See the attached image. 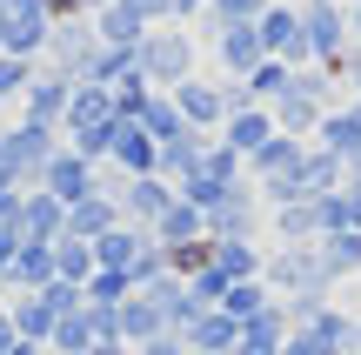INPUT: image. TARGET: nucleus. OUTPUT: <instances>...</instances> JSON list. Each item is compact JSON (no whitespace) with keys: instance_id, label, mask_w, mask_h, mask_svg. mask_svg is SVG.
I'll list each match as a JSON object with an SVG mask.
<instances>
[{"instance_id":"1","label":"nucleus","mask_w":361,"mask_h":355,"mask_svg":"<svg viewBox=\"0 0 361 355\" xmlns=\"http://www.w3.org/2000/svg\"><path fill=\"white\" fill-rule=\"evenodd\" d=\"M194 54H201L194 27L161 20V27H147V34H141V47H134V67H141V80H147V88L174 94L180 80H194Z\"/></svg>"},{"instance_id":"2","label":"nucleus","mask_w":361,"mask_h":355,"mask_svg":"<svg viewBox=\"0 0 361 355\" xmlns=\"http://www.w3.org/2000/svg\"><path fill=\"white\" fill-rule=\"evenodd\" d=\"M261 282H268L274 302H328V295H335V282H328L314 241H281V248L261 262Z\"/></svg>"},{"instance_id":"3","label":"nucleus","mask_w":361,"mask_h":355,"mask_svg":"<svg viewBox=\"0 0 361 355\" xmlns=\"http://www.w3.org/2000/svg\"><path fill=\"white\" fill-rule=\"evenodd\" d=\"M121 107H114V88H94V80H80L74 101H67V121H61V141L74 148V155L87 161H107V134H114Z\"/></svg>"},{"instance_id":"4","label":"nucleus","mask_w":361,"mask_h":355,"mask_svg":"<svg viewBox=\"0 0 361 355\" xmlns=\"http://www.w3.org/2000/svg\"><path fill=\"white\" fill-rule=\"evenodd\" d=\"M61 148H67L61 128H34V121H20V114L0 128V161H7L13 188H40V174H47V161L61 155Z\"/></svg>"},{"instance_id":"5","label":"nucleus","mask_w":361,"mask_h":355,"mask_svg":"<svg viewBox=\"0 0 361 355\" xmlns=\"http://www.w3.org/2000/svg\"><path fill=\"white\" fill-rule=\"evenodd\" d=\"M234 181H247V161L234 155V148L207 141V148H201V161H194V168L180 174V181H174V195H180V201H194V208L207 215V208H214V201L228 195Z\"/></svg>"},{"instance_id":"6","label":"nucleus","mask_w":361,"mask_h":355,"mask_svg":"<svg viewBox=\"0 0 361 355\" xmlns=\"http://www.w3.org/2000/svg\"><path fill=\"white\" fill-rule=\"evenodd\" d=\"M194 27H201V40L214 47V67H221L228 80H247L261 61H268V47H261L255 20H228V27H221V20H207V13H201Z\"/></svg>"},{"instance_id":"7","label":"nucleus","mask_w":361,"mask_h":355,"mask_svg":"<svg viewBox=\"0 0 361 355\" xmlns=\"http://www.w3.org/2000/svg\"><path fill=\"white\" fill-rule=\"evenodd\" d=\"M54 34L47 0H0V54H20V61H40Z\"/></svg>"},{"instance_id":"8","label":"nucleus","mask_w":361,"mask_h":355,"mask_svg":"<svg viewBox=\"0 0 361 355\" xmlns=\"http://www.w3.org/2000/svg\"><path fill=\"white\" fill-rule=\"evenodd\" d=\"M94 54H101V34H94V20H54L40 67H47V74H67V80L80 88V80H87V67H94Z\"/></svg>"},{"instance_id":"9","label":"nucleus","mask_w":361,"mask_h":355,"mask_svg":"<svg viewBox=\"0 0 361 355\" xmlns=\"http://www.w3.org/2000/svg\"><path fill=\"white\" fill-rule=\"evenodd\" d=\"M261 222H268V208H261L255 181H234L228 195L207 208V235L214 241H261Z\"/></svg>"},{"instance_id":"10","label":"nucleus","mask_w":361,"mask_h":355,"mask_svg":"<svg viewBox=\"0 0 361 355\" xmlns=\"http://www.w3.org/2000/svg\"><path fill=\"white\" fill-rule=\"evenodd\" d=\"M301 40H308V61H341V54L355 47L348 34V7L341 0H301Z\"/></svg>"},{"instance_id":"11","label":"nucleus","mask_w":361,"mask_h":355,"mask_svg":"<svg viewBox=\"0 0 361 355\" xmlns=\"http://www.w3.org/2000/svg\"><path fill=\"white\" fill-rule=\"evenodd\" d=\"M261 47L288 67H308V40H301V0H268V13L255 20Z\"/></svg>"},{"instance_id":"12","label":"nucleus","mask_w":361,"mask_h":355,"mask_svg":"<svg viewBox=\"0 0 361 355\" xmlns=\"http://www.w3.org/2000/svg\"><path fill=\"white\" fill-rule=\"evenodd\" d=\"M107 168H114V174H128V181H134V174H154V168H161L154 134H147L141 121H128V114H121V121H114V134H107Z\"/></svg>"},{"instance_id":"13","label":"nucleus","mask_w":361,"mask_h":355,"mask_svg":"<svg viewBox=\"0 0 361 355\" xmlns=\"http://www.w3.org/2000/svg\"><path fill=\"white\" fill-rule=\"evenodd\" d=\"M67 101H74V80H67V74H47V67H34V88L20 94V107H13V114L34 121V128H61V121H67Z\"/></svg>"},{"instance_id":"14","label":"nucleus","mask_w":361,"mask_h":355,"mask_svg":"<svg viewBox=\"0 0 361 355\" xmlns=\"http://www.w3.org/2000/svg\"><path fill=\"white\" fill-rule=\"evenodd\" d=\"M174 107H180V121H188L194 134H221V121H228V88L194 74V80L174 88Z\"/></svg>"},{"instance_id":"15","label":"nucleus","mask_w":361,"mask_h":355,"mask_svg":"<svg viewBox=\"0 0 361 355\" xmlns=\"http://www.w3.org/2000/svg\"><path fill=\"white\" fill-rule=\"evenodd\" d=\"M94 181H101V161H87V155H74V148H61V155L47 161V174H40V188H47L54 201H87L94 195Z\"/></svg>"},{"instance_id":"16","label":"nucleus","mask_w":361,"mask_h":355,"mask_svg":"<svg viewBox=\"0 0 361 355\" xmlns=\"http://www.w3.org/2000/svg\"><path fill=\"white\" fill-rule=\"evenodd\" d=\"M168 208H174V181L168 174H134V181H121V222L154 228Z\"/></svg>"},{"instance_id":"17","label":"nucleus","mask_w":361,"mask_h":355,"mask_svg":"<svg viewBox=\"0 0 361 355\" xmlns=\"http://www.w3.org/2000/svg\"><path fill=\"white\" fill-rule=\"evenodd\" d=\"M274 114V134H295V141H314V128H322V114H328V101L322 94H308V88H295L288 80V94L268 107Z\"/></svg>"},{"instance_id":"18","label":"nucleus","mask_w":361,"mask_h":355,"mask_svg":"<svg viewBox=\"0 0 361 355\" xmlns=\"http://www.w3.org/2000/svg\"><path fill=\"white\" fill-rule=\"evenodd\" d=\"M180 342H188L194 355H228L234 342H241V322H234L228 308H194L188 329H180Z\"/></svg>"},{"instance_id":"19","label":"nucleus","mask_w":361,"mask_h":355,"mask_svg":"<svg viewBox=\"0 0 361 355\" xmlns=\"http://www.w3.org/2000/svg\"><path fill=\"white\" fill-rule=\"evenodd\" d=\"M134 295H141V302L161 315V329H168V335H180V329H188V315H194V295H188V282H180V275H154V282H141Z\"/></svg>"},{"instance_id":"20","label":"nucleus","mask_w":361,"mask_h":355,"mask_svg":"<svg viewBox=\"0 0 361 355\" xmlns=\"http://www.w3.org/2000/svg\"><path fill=\"white\" fill-rule=\"evenodd\" d=\"M214 141H221V148H234V155L247 161V155H261V148L274 141V114H268V107H234V114L221 121Z\"/></svg>"},{"instance_id":"21","label":"nucleus","mask_w":361,"mask_h":355,"mask_svg":"<svg viewBox=\"0 0 361 355\" xmlns=\"http://www.w3.org/2000/svg\"><path fill=\"white\" fill-rule=\"evenodd\" d=\"M7 315H13V329H20V342L47 349V342H54V322H61V308H54L47 289H34V295H7Z\"/></svg>"},{"instance_id":"22","label":"nucleus","mask_w":361,"mask_h":355,"mask_svg":"<svg viewBox=\"0 0 361 355\" xmlns=\"http://www.w3.org/2000/svg\"><path fill=\"white\" fill-rule=\"evenodd\" d=\"M47 282H61L54 275V241H20L13 248V268H7V295H34Z\"/></svg>"},{"instance_id":"23","label":"nucleus","mask_w":361,"mask_h":355,"mask_svg":"<svg viewBox=\"0 0 361 355\" xmlns=\"http://www.w3.org/2000/svg\"><path fill=\"white\" fill-rule=\"evenodd\" d=\"M288 329H295V322H288V308L274 302V308H261V315H247V322H241V342H234L228 355H281Z\"/></svg>"},{"instance_id":"24","label":"nucleus","mask_w":361,"mask_h":355,"mask_svg":"<svg viewBox=\"0 0 361 355\" xmlns=\"http://www.w3.org/2000/svg\"><path fill=\"white\" fill-rule=\"evenodd\" d=\"M67 235V201H54L47 188H27L20 208V241H61Z\"/></svg>"},{"instance_id":"25","label":"nucleus","mask_w":361,"mask_h":355,"mask_svg":"<svg viewBox=\"0 0 361 355\" xmlns=\"http://www.w3.org/2000/svg\"><path fill=\"white\" fill-rule=\"evenodd\" d=\"M87 20H94V34H101V47H141V34H147V20L128 0H101Z\"/></svg>"},{"instance_id":"26","label":"nucleus","mask_w":361,"mask_h":355,"mask_svg":"<svg viewBox=\"0 0 361 355\" xmlns=\"http://www.w3.org/2000/svg\"><path fill=\"white\" fill-rule=\"evenodd\" d=\"M301 155H308V141H295V134H274L261 155H247V181H281V174H301Z\"/></svg>"},{"instance_id":"27","label":"nucleus","mask_w":361,"mask_h":355,"mask_svg":"<svg viewBox=\"0 0 361 355\" xmlns=\"http://www.w3.org/2000/svg\"><path fill=\"white\" fill-rule=\"evenodd\" d=\"M107 228H121V201H114V195H101V188H94L87 201H74V208H67V235L101 241Z\"/></svg>"},{"instance_id":"28","label":"nucleus","mask_w":361,"mask_h":355,"mask_svg":"<svg viewBox=\"0 0 361 355\" xmlns=\"http://www.w3.org/2000/svg\"><path fill=\"white\" fill-rule=\"evenodd\" d=\"M328 282H361V228H341V235H322L314 241Z\"/></svg>"},{"instance_id":"29","label":"nucleus","mask_w":361,"mask_h":355,"mask_svg":"<svg viewBox=\"0 0 361 355\" xmlns=\"http://www.w3.org/2000/svg\"><path fill=\"white\" fill-rule=\"evenodd\" d=\"M274 241H322V215H314V195L288 201V208H268Z\"/></svg>"},{"instance_id":"30","label":"nucleus","mask_w":361,"mask_h":355,"mask_svg":"<svg viewBox=\"0 0 361 355\" xmlns=\"http://www.w3.org/2000/svg\"><path fill=\"white\" fill-rule=\"evenodd\" d=\"M147 235H154L161 248H180V241H201V235H207V215L194 208V201H180V195H174V208L161 215V222L147 228Z\"/></svg>"},{"instance_id":"31","label":"nucleus","mask_w":361,"mask_h":355,"mask_svg":"<svg viewBox=\"0 0 361 355\" xmlns=\"http://www.w3.org/2000/svg\"><path fill=\"white\" fill-rule=\"evenodd\" d=\"M134 121H141V128L147 134H154V148H168V141H180V134H188V121H180V107H174V94H147V101H141V114H134Z\"/></svg>"},{"instance_id":"32","label":"nucleus","mask_w":361,"mask_h":355,"mask_svg":"<svg viewBox=\"0 0 361 355\" xmlns=\"http://www.w3.org/2000/svg\"><path fill=\"white\" fill-rule=\"evenodd\" d=\"M261 262H268L261 241H214V268L228 282H261Z\"/></svg>"},{"instance_id":"33","label":"nucleus","mask_w":361,"mask_h":355,"mask_svg":"<svg viewBox=\"0 0 361 355\" xmlns=\"http://www.w3.org/2000/svg\"><path fill=\"white\" fill-rule=\"evenodd\" d=\"M341 181H348V168H341L328 148H314V141H308V155H301V188H308V195H335Z\"/></svg>"},{"instance_id":"34","label":"nucleus","mask_w":361,"mask_h":355,"mask_svg":"<svg viewBox=\"0 0 361 355\" xmlns=\"http://www.w3.org/2000/svg\"><path fill=\"white\" fill-rule=\"evenodd\" d=\"M54 275H61V282H74V289H87V275H94V241L61 235V241H54Z\"/></svg>"},{"instance_id":"35","label":"nucleus","mask_w":361,"mask_h":355,"mask_svg":"<svg viewBox=\"0 0 361 355\" xmlns=\"http://www.w3.org/2000/svg\"><path fill=\"white\" fill-rule=\"evenodd\" d=\"M288 80H295V67H288V61H274V54H268V61H261L255 74L241 80V88H247V101H255V107H274V101L288 94Z\"/></svg>"},{"instance_id":"36","label":"nucleus","mask_w":361,"mask_h":355,"mask_svg":"<svg viewBox=\"0 0 361 355\" xmlns=\"http://www.w3.org/2000/svg\"><path fill=\"white\" fill-rule=\"evenodd\" d=\"M34 67H40V61H20V54H0V107H20V94L34 88Z\"/></svg>"},{"instance_id":"37","label":"nucleus","mask_w":361,"mask_h":355,"mask_svg":"<svg viewBox=\"0 0 361 355\" xmlns=\"http://www.w3.org/2000/svg\"><path fill=\"white\" fill-rule=\"evenodd\" d=\"M221 308H228L234 322H247V315H261V308H274V295H268V282H234V289L221 295Z\"/></svg>"},{"instance_id":"38","label":"nucleus","mask_w":361,"mask_h":355,"mask_svg":"<svg viewBox=\"0 0 361 355\" xmlns=\"http://www.w3.org/2000/svg\"><path fill=\"white\" fill-rule=\"evenodd\" d=\"M128 295H134V282L114 275V268H94V275H87V302H94V308H121Z\"/></svg>"},{"instance_id":"39","label":"nucleus","mask_w":361,"mask_h":355,"mask_svg":"<svg viewBox=\"0 0 361 355\" xmlns=\"http://www.w3.org/2000/svg\"><path fill=\"white\" fill-rule=\"evenodd\" d=\"M314 215H322V235H341V228H355V195H348V188L314 195Z\"/></svg>"},{"instance_id":"40","label":"nucleus","mask_w":361,"mask_h":355,"mask_svg":"<svg viewBox=\"0 0 361 355\" xmlns=\"http://www.w3.org/2000/svg\"><path fill=\"white\" fill-rule=\"evenodd\" d=\"M261 13H268V0H207V20H261Z\"/></svg>"},{"instance_id":"41","label":"nucleus","mask_w":361,"mask_h":355,"mask_svg":"<svg viewBox=\"0 0 361 355\" xmlns=\"http://www.w3.org/2000/svg\"><path fill=\"white\" fill-rule=\"evenodd\" d=\"M314 67H322V61H314ZM328 74L341 80V94H361V47H348L341 61H328Z\"/></svg>"},{"instance_id":"42","label":"nucleus","mask_w":361,"mask_h":355,"mask_svg":"<svg viewBox=\"0 0 361 355\" xmlns=\"http://www.w3.org/2000/svg\"><path fill=\"white\" fill-rule=\"evenodd\" d=\"M20 208H27V188H7L0 195V235H13V241H20Z\"/></svg>"},{"instance_id":"43","label":"nucleus","mask_w":361,"mask_h":355,"mask_svg":"<svg viewBox=\"0 0 361 355\" xmlns=\"http://www.w3.org/2000/svg\"><path fill=\"white\" fill-rule=\"evenodd\" d=\"M94 7H101V0H47V13H54V20H87Z\"/></svg>"},{"instance_id":"44","label":"nucleus","mask_w":361,"mask_h":355,"mask_svg":"<svg viewBox=\"0 0 361 355\" xmlns=\"http://www.w3.org/2000/svg\"><path fill=\"white\" fill-rule=\"evenodd\" d=\"M201 13H207V0H168V20L174 27H194Z\"/></svg>"},{"instance_id":"45","label":"nucleus","mask_w":361,"mask_h":355,"mask_svg":"<svg viewBox=\"0 0 361 355\" xmlns=\"http://www.w3.org/2000/svg\"><path fill=\"white\" fill-rule=\"evenodd\" d=\"M134 355H194L188 342H180V335H154V342H141Z\"/></svg>"},{"instance_id":"46","label":"nucleus","mask_w":361,"mask_h":355,"mask_svg":"<svg viewBox=\"0 0 361 355\" xmlns=\"http://www.w3.org/2000/svg\"><path fill=\"white\" fill-rule=\"evenodd\" d=\"M128 7H134V13H141V20H147V27H161V20H168V0H128Z\"/></svg>"},{"instance_id":"47","label":"nucleus","mask_w":361,"mask_h":355,"mask_svg":"<svg viewBox=\"0 0 361 355\" xmlns=\"http://www.w3.org/2000/svg\"><path fill=\"white\" fill-rule=\"evenodd\" d=\"M20 349V329H13V315H7V302H0V355H13Z\"/></svg>"},{"instance_id":"48","label":"nucleus","mask_w":361,"mask_h":355,"mask_svg":"<svg viewBox=\"0 0 361 355\" xmlns=\"http://www.w3.org/2000/svg\"><path fill=\"white\" fill-rule=\"evenodd\" d=\"M87 355H134V349H128V342H121V335H101V342H94Z\"/></svg>"},{"instance_id":"49","label":"nucleus","mask_w":361,"mask_h":355,"mask_svg":"<svg viewBox=\"0 0 361 355\" xmlns=\"http://www.w3.org/2000/svg\"><path fill=\"white\" fill-rule=\"evenodd\" d=\"M13 248H20V241H13V235H0V289H7V268H13Z\"/></svg>"},{"instance_id":"50","label":"nucleus","mask_w":361,"mask_h":355,"mask_svg":"<svg viewBox=\"0 0 361 355\" xmlns=\"http://www.w3.org/2000/svg\"><path fill=\"white\" fill-rule=\"evenodd\" d=\"M341 188H355V195H361V155L348 161V181H341Z\"/></svg>"},{"instance_id":"51","label":"nucleus","mask_w":361,"mask_h":355,"mask_svg":"<svg viewBox=\"0 0 361 355\" xmlns=\"http://www.w3.org/2000/svg\"><path fill=\"white\" fill-rule=\"evenodd\" d=\"M348 34H355V47H361V0L348 7Z\"/></svg>"},{"instance_id":"52","label":"nucleus","mask_w":361,"mask_h":355,"mask_svg":"<svg viewBox=\"0 0 361 355\" xmlns=\"http://www.w3.org/2000/svg\"><path fill=\"white\" fill-rule=\"evenodd\" d=\"M13 355H61V349H34V342H20V349H13Z\"/></svg>"},{"instance_id":"53","label":"nucleus","mask_w":361,"mask_h":355,"mask_svg":"<svg viewBox=\"0 0 361 355\" xmlns=\"http://www.w3.org/2000/svg\"><path fill=\"white\" fill-rule=\"evenodd\" d=\"M355 355H361V315H355Z\"/></svg>"},{"instance_id":"54","label":"nucleus","mask_w":361,"mask_h":355,"mask_svg":"<svg viewBox=\"0 0 361 355\" xmlns=\"http://www.w3.org/2000/svg\"><path fill=\"white\" fill-rule=\"evenodd\" d=\"M0 302H7V289H0Z\"/></svg>"},{"instance_id":"55","label":"nucleus","mask_w":361,"mask_h":355,"mask_svg":"<svg viewBox=\"0 0 361 355\" xmlns=\"http://www.w3.org/2000/svg\"><path fill=\"white\" fill-rule=\"evenodd\" d=\"M341 7H355V0H341Z\"/></svg>"},{"instance_id":"56","label":"nucleus","mask_w":361,"mask_h":355,"mask_svg":"<svg viewBox=\"0 0 361 355\" xmlns=\"http://www.w3.org/2000/svg\"><path fill=\"white\" fill-rule=\"evenodd\" d=\"M0 128H7V121H0Z\"/></svg>"}]
</instances>
